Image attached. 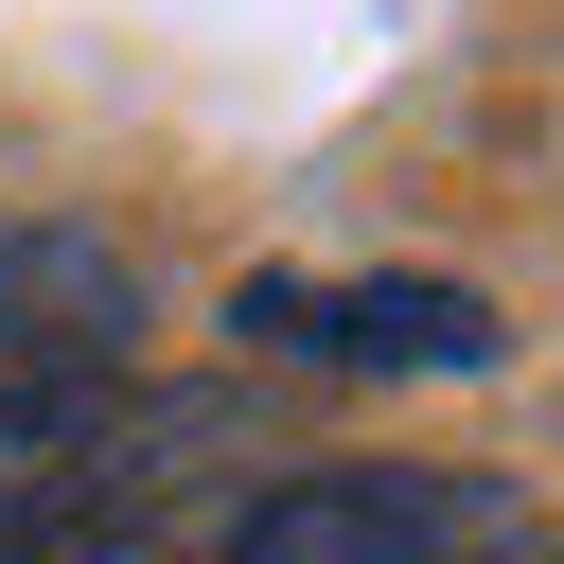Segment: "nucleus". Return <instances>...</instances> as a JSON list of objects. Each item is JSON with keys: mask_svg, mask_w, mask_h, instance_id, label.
I'll use <instances>...</instances> for the list:
<instances>
[{"mask_svg": "<svg viewBox=\"0 0 564 564\" xmlns=\"http://www.w3.org/2000/svg\"><path fill=\"white\" fill-rule=\"evenodd\" d=\"M212 405H141L123 370H0V564H88L106 529L194 494Z\"/></svg>", "mask_w": 564, "mask_h": 564, "instance_id": "1", "label": "nucleus"}, {"mask_svg": "<svg viewBox=\"0 0 564 564\" xmlns=\"http://www.w3.org/2000/svg\"><path fill=\"white\" fill-rule=\"evenodd\" d=\"M264 352H352V370H494L511 317L476 282H247Z\"/></svg>", "mask_w": 564, "mask_h": 564, "instance_id": "2", "label": "nucleus"}, {"mask_svg": "<svg viewBox=\"0 0 564 564\" xmlns=\"http://www.w3.org/2000/svg\"><path fill=\"white\" fill-rule=\"evenodd\" d=\"M123 317H141L123 247H88V229H18V212H0V370H106Z\"/></svg>", "mask_w": 564, "mask_h": 564, "instance_id": "3", "label": "nucleus"}]
</instances>
